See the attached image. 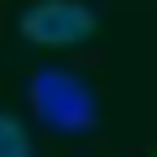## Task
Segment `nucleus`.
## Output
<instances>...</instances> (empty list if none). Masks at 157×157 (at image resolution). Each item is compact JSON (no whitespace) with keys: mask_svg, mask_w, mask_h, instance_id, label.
I'll return each instance as SVG.
<instances>
[{"mask_svg":"<svg viewBox=\"0 0 157 157\" xmlns=\"http://www.w3.org/2000/svg\"><path fill=\"white\" fill-rule=\"evenodd\" d=\"M32 110L47 131H63V136H84L94 131L100 121V100L84 78H73L68 68H42L32 73Z\"/></svg>","mask_w":157,"mask_h":157,"instance_id":"f257e3e1","label":"nucleus"},{"mask_svg":"<svg viewBox=\"0 0 157 157\" xmlns=\"http://www.w3.org/2000/svg\"><path fill=\"white\" fill-rule=\"evenodd\" d=\"M89 32H94V11L78 6V0H37L32 11H21V37L42 42V47L84 42Z\"/></svg>","mask_w":157,"mask_h":157,"instance_id":"f03ea898","label":"nucleus"},{"mask_svg":"<svg viewBox=\"0 0 157 157\" xmlns=\"http://www.w3.org/2000/svg\"><path fill=\"white\" fill-rule=\"evenodd\" d=\"M0 157H32V136L16 115H0Z\"/></svg>","mask_w":157,"mask_h":157,"instance_id":"7ed1b4c3","label":"nucleus"}]
</instances>
